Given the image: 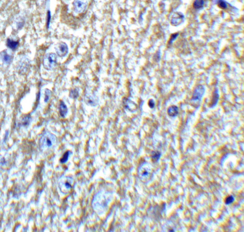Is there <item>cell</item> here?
Here are the masks:
<instances>
[{
  "mask_svg": "<svg viewBox=\"0 0 244 232\" xmlns=\"http://www.w3.org/2000/svg\"><path fill=\"white\" fill-rule=\"evenodd\" d=\"M57 57L56 54L48 53L43 59V66L47 70H52L56 66Z\"/></svg>",
  "mask_w": 244,
  "mask_h": 232,
  "instance_id": "cell-1",
  "label": "cell"
},
{
  "mask_svg": "<svg viewBox=\"0 0 244 232\" xmlns=\"http://www.w3.org/2000/svg\"><path fill=\"white\" fill-rule=\"evenodd\" d=\"M205 92V88L202 85H199L195 88L194 90L192 100L194 101H201Z\"/></svg>",
  "mask_w": 244,
  "mask_h": 232,
  "instance_id": "cell-2",
  "label": "cell"
},
{
  "mask_svg": "<svg viewBox=\"0 0 244 232\" xmlns=\"http://www.w3.org/2000/svg\"><path fill=\"white\" fill-rule=\"evenodd\" d=\"M56 52L59 56L63 57L66 56L68 53V47L65 43H59L56 47Z\"/></svg>",
  "mask_w": 244,
  "mask_h": 232,
  "instance_id": "cell-3",
  "label": "cell"
},
{
  "mask_svg": "<svg viewBox=\"0 0 244 232\" xmlns=\"http://www.w3.org/2000/svg\"><path fill=\"white\" fill-rule=\"evenodd\" d=\"M184 19V16L181 13H175L173 14L171 19V23L174 26H178L181 24Z\"/></svg>",
  "mask_w": 244,
  "mask_h": 232,
  "instance_id": "cell-4",
  "label": "cell"
},
{
  "mask_svg": "<svg viewBox=\"0 0 244 232\" xmlns=\"http://www.w3.org/2000/svg\"><path fill=\"white\" fill-rule=\"evenodd\" d=\"M74 6L75 11L77 13H82L86 9V4L79 0H77L74 2Z\"/></svg>",
  "mask_w": 244,
  "mask_h": 232,
  "instance_id": "cell-5",
  "label": "cell"
},
{
  "mask_svg": "<svg viewBox=\"0 0 244 232\" xmlns=\"http://www.w3.org/2000/svg\"><path fill=\"white\" fill-rule=\"evenodd\" d=\"M59 110L60 115L62 117H65L68 112V109H67L66 105L65 104L64 101H60Z\"/></svg>",
  "mask_w": 244,
  "mask_h": 232,
  "instance_id": "cell-6",
  "label": "cell"
},
{
  "mask_svg": "<svg viewBox=\"0 0 244 232\" xmlns=\"http://www.w3.org/2000/svg\"><path fill=\"white\" fill-rule=\"evenodd\" d=\"M167 113L171 117H175L179 113L178 108L175 105L169 107L167 110Z\"/></svg>",
  "mask_w": 244,
  "mask_h": 232,
  "instance_id": "cell-7",
  "label": "cell"
},
{
  "mask_svg": "<svg viewBox=\"0 0 244 232\" xmlns=\"http://www.w3.org/2000/svg\"><path fill=\"white\" fill-rule=\"evenodd\" d=\"M19 42L18 41H14L13 40H11L10 39H8L7 40V46L12 50H15L17 48Z\"/></svg>",
  "mask_w": 244,
  "mask_h": 232,
  "instance_id": "cell-8",
  "label": "cell"
},
{
  "mask_svg": "<svg viewBox=\"0 0 244 232\" xmlns=\"http://www.w3.org/2000/svg\"><path fill=\"white\" fill-rule=\"evenodd\" d=\"M85 101L87 104L91 106H96L97 104L96 99L91 95L85 96Z\"/></svg>",
  "mask_w": 244,
  "mask_h": 232,
  "instance_id": "cell-9",
  "label": "cell"
},
{
  "mask_svg": "<svg viewBox=\"0 0 244 232\" xmlns=\"http://www.w3.org/2000/svg\"><path fill=\"white\" fill-rule=\"evenodd\" d=\"M204 0H196L194 3V7L196 9H200L204 5Z\"/></svg>",
  "mask_w": 244,
  "mask_h": 232,
  "instance_id": "cell-10",
  "label": "cell"
},
{
  "mask_svg": "<svg viewBox=\"0 0 244 232\" xmlns=\"http://www.w3.org/2000/svg\"><path fill=\"white\" fill-rule=\"evenodd\" d=\"M79 96V93L76 89H73L70 91V97L73 99H76Z\"/></svg>",
  "mask_w": 244,
  "mask_h": 232,
  "instance_id": "cell-11",
  "label": "cell"
},
{
  "mask_svg": "<svg viewBox=\"0 0 244 232\" xmlns=\"http://www.w3.org/2000/svg\"><path fill=\"white\" fill-rule=\"evenodd\" d=\"M217 3L218 6L220 8H222L223 9H225L227 8V4L224 0H217Z\"/></svg>",
  "mask_w": 244,
  "mask_h": 232,
  "instance_id": "cell-12",
  "label": "cell"
},
{
  "mask_svg": "<svg viewBox=\"0 0 244 232\" xmlns=\"http://www.w3.org/2000/svg\"><path fill=\"white\" fill-rule=\"evenodd\" d=\"M69 152H70L69 151H67L64 153L63 157L60 160V163H65L68 160V158H69V154H70Z\"/></svg>",
  "mask_w": 244,
  "mask_h": 232,
  "instance_id": "cell-13",
  "label": "cell"
},
{
  "mask_svg": "<svg viewBox=\"0 0 244 232\" xmlns=\"http://www.w3.org/2000/svg\"><path fill=\"white\" fill-rule=\"evenodd\" d=\"M161 156V153L158 151H154L153 152V155L152 156V159L154 162H157L159 160Z\"/></svg>",
  "mask_w": 244,
  "mask_h": 232,
  "instance_id": "cell-14",
  "label": "cell"
},
{
  "mask_svg": "<svg viewBox=\"0 0 244 232\" xmlns=\"http://www.w3.org/2000/svg\"><path fill=\"white\" fill-rule=\"evenodd\" d=\"M218 97H219L218 94L217 93V91H216L215 92V93H214L213 99L212 103V106H215V104H217V103L218 101Z\"/></svg>",
  "mask_w": 244,
  "mask_h": 232,
  "instance_id": "cell-15",
  "label": "cell"
},
{
  "mask_svg": "<svg viewBox=\"0 0 244 232\" xmlns=\"http://www.w3.org/2000/svg\"><path fill=\"white\" fill-rule=\"evenodd\" d=\"M51 19V14L50 11H48L47 14V19H46V25L47 28H49L50 24Z\"/></svg>",
  "mask_w": 244,
  "mask_h": 232,
  "instance_id": "cell-16",
  "label": "cell"
},
{
  "mask_svg": "<svg viewBox=\"0 0 244 232\" xmlns=\"http://www.w3.org/2000/svg\"><path fill=\"white\" fill-rule=\"evenodd\" d=\"M234 201V198L232 196H229L226 198L225 200V203L226 205H230Z\"/></svg>",
  "mask_w": 244,
  "mask_h": 232,
  "instance_id": "cell-17",
  "label": "cell"
},
{
  "mask_svg": "<svg viewBox=\"0 0 244 232\" xmlns=\"http://www.w3.org/2000/svg\"><path fill=\"white\" fill-rule=\"evenodd\" d=\"M51 94V91L48 89H46L45 91V103L48 102L49 99L50 98V97Z\"/></svg>",
  "mask_w": 244,
  "mask_h": 232,
  "instance_id": "cell-18",
  "label": "cell"
},
{
  "mask_svg": "<svg viewBox=\"0 0 244 232\" xmlns=\"http://www.w3.org/2000/svg\"><path fill=\"white\" fill-rule=\"evenodd\" d=\"M3 60L4 61H5L6 63H10L11 62V60H12V57L10 55H9V54L6 53L3 55Z\"/></svg>",
  "mask_w": 244,
  "mask_h": 232,
  "instance_id": "cell-19",
  "label": "cell"
},
{
  "mask_svg": "<svg viewBox=\"0 0 244 232\" xmlns=\"http://www.w3.org/2000/svg\"><path fill=\"white\" fill-rule=\"evenodd\" d=\"M178 33L173 34L171 35V37L170 38V40L169 41V44H172V43L176 39V38L178 37Z\"/></svg>",
  "mask_w": 244,
  "mask_h": 232,
  "instance_id": "cell-20",
  "label": "cell"
},
{
  "mask_svg": "<svg viewBox=\"0 0 244 232\" xmlns=\"http://www.w3.org/2000/svg\"><path fill=\"white\" fill-rule=\"evenodd\" d=\"M148 105L150 107V108H153L154 106H155V103L154 101L152 99H151L150 100L148 101Z\"/></svg>",
  "mask_w": 244,
  "mask_h": 232,
  "instance_id": "cell-21",
  "label": "cell"
},
{
  "mask_svg": "<svg viewBox=\"0 0 244 232\" xmlns=\"http://www.w3.org/2000/svg\"><path fill=\"white\" fill-rule=\"evenodd\" d=\"M46 144L48 146H51L52 145V142L49 138L46 139Z\"/></svg>",
  "mask_w": 244,
  "mask_h": 232,
  "instance_id": "cell-22",
  "label": "cell"
},
{
  "mask_svg": "<svg viewBox=\"0 0 244 232\" xmlns=\"http://www.w3.org/2000/svg\"><path fill=\"white\" fill-rule=\"evenodd\" d=\"M65 186L68 189H70L71 188V185L68 182H66L65 184Z\"/></svg>",
  "mask_w": 244,
  "mask_h": 232,
  "instance_id": "cell-23",
  "label": "cell"
},
{
  "mask_svg": "<svg viewBox=\"0 0 244 232\" xmlns=\"http://www.w3.org/2000/svg\"><path fill=\"white\" fill-rule=\"evenodd\" d=\"M148 172L146 171V172H143V176H147V175L148 174Z\"/></svg>",
  "mask_w": 244,
  "mask_h": 232,
  "instance_id": "cell-24",
  "label": "cell"
},
{
  "mask_svg": "<svg viewBox=\"0 0 244 232\" xmlns=\"http://www.w3.org/2000/svg\"><path fill=\"white\" fill-rule=\"evenodd\" d=\"M174 230H171V231H169V232H174Z\"/></svg>",
  "mask_w": 244,
  "mask_h": 232,
  "instance_id": "cell-25",
  "label": "cell"
},
{
  "mask_svg": "<svg viewBox=\"0 0 244 232\" xmlns=\"http://www.w3.org/2000/svg\"><path fill=\"white\" fill-rule=\"evenodd\" d=\"M164 1H165V0H164Z\"/></svg>",
  "mask_w": 244,
  "mask_h": 232,
  "instance_id": "cell-26",
  "label": "cell"
}]
</instances>
